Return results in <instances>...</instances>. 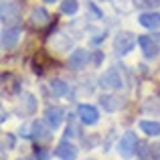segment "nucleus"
Returning a JSON list of instances; mask_svg holds the SVG:
<instances>
[{"label":"nucleus","mask_w":160,"mask_h":160,"mask_svg":"<svg viewBox=\"0 0 160 160\" xmlns=\"http://www.w3.org/2000/svg\"><path fill=\"white\" fill-rule=\"evenodd\" d=\"M138 45H140L144 57L154 59L160 53V32H154V35H144L138 37Z\"/></svg>","instance_id":"nucleus-1"},{"label":"nucleus","mask_w":160,"mask_h":160,"mask_svg":"<svg viewBox=\"0 0 160 160\" xmlns=\"http://www.w3.org/2000/svg\"><path fill=\"white\" fill-rule=\"evenodd\" d=\"M0 18L4 24H14L20 18V4L12 0H2L0 2Z\"/></svg>","instance_id":"nucleus-2"},{"label":"nucleus","mask_w":160,"mask_h":160,"mask_svg":"<svg viewBox=\"0 0 160 160\" xmlns=\"http://www.w3.org/2000/svg\"><path fill=\"white\" fill-rule=\"evenodd\" d=\"M136 146H138V138L134 132H126L124 136L120 138L118 142V154L122 158H132L134 152H136Z\"/></svg>","instance_id":"nucleus-3"},{"label":"nucleus","mask_w":160,"mask_h":160,"mask_svg":"<svg viewBox=\"0 0 160 160\" xmlns=\"http://www.w3.org/2000/svg\"><path fill=\"white\" fill-rule=\"evenodd\" d=\"M136 41L138 39L132 35V32H118L116 39H113V51L118 55H128L134 49Z\"/></svg>","instance_id":"nucleus-4"},{"label":"nucleus","mask_w":160,"mask_h":160,"mask_svg":"<svg viewBox=\"0 0 160 160\" xmlns=\"http://www.w3.org/2000/svg\"><path fill=\"white\" fill-rule=\"evenodd\" d=\"M99 85L103 89H122L124 87V77H122L120 69H108L99 79Z\"/></svg>","instance_id":"nucleus-5"},{"label":"nucleus","mask_w":160,"mask_h":160,"mask_svg":"<svg viewBox=\"0 0 160 160\" xmlns=\"http://www.w3.org/2000/svg\"><path fill=\"white\" fill-rule=\"evenodd\" d=\"M77 116H79V120H81L85 126H93V124H98V122H99L98 108L89 106V103H81V106L77 108Z\"/></svg>","instance_id":"nucleus-6"},{"label":"nucleus","mask_w":160,"mask_h":160,"mask_svg":"<svg viewBox=\"0 0 160 160\" xmlns=\"http://www.w3.org/2000/svg\"><path fill=\"white\" fill-rule=\"evenodd\" d=\"M55 156L61 160H75L77 158V146L69 140H61L55 148Z\"/></svg>","instance_id":"nucleus-7"},{"label":"nucleus","mask_w":160,"mask_h":160,"mask_svg":"<svg viewBox=\"0 0 160 160\" xmlns=\"http://www.w3.org/2000/svg\"><path fill=\"white\" fill-rule=\"evenodd\" d=\"M63 116H65V112H63V108H59V106H55V108L51 106V108L45 109V122H47L53 130L63 124Z\"/></svg>","instance_id":"nucleus-8"},{"label":"nucleus","mask_w":160,"mask_h":160,"mask_svg":"<svg viewBox=\"0 0 160 160\" xmlns=\"http://www.w3.org/2000/svg\"><path fill=\"white\" fill-rule=\"evenodd\" d=\"M20 39V28L18 27H6L2 31V49H12Z\"/></svg>","instance_id":"nucleus-9"},{"label":"nucleus","mask_w":160,"mask_h":160,"mask_svg":"<svg viewBox=\"0 0 160 160\" xmlns=\"http://www.w3.org/2000/svg\"><path fill=\"white\" fill-rule=\"evenodd\" d=\"M138 22L142 24L144 28H150V31H156V28H160V12H142L140 16H138Z\"/></svg>","instance_id":"nucleus-10"},{"label":"nucleus","mask_w":160,"mask_h":160,"mask_svg":"<svg viewBox=\"0 0 160 160\" xmlns=\"http://www.w3.org/2000/svg\"><path fill=\"white\" fill-rule=\"evenodd\" d=\"M31 130H32V132H31V138H35L37 142H49V140H51V136H53V134H51L53 128H51V126L47 128L43 122H35Z\"/></svg>","instance_id":"nucleus-11"},{"label":"nucleus","mask_w":160,"mask_h":160,"mask_svg":"<svg viewBox=\"0 0 160 160\" xmlns=\"http://www.w3.org/2000/svg\"><path fill=\"white\" fill-rule=\"evenodd\" d=\"M87 61H89V53L85 49H75L69 57V67L71 69H81V67H85Z\"/></svg>","instance_id":"nucleus-12"},{"label":"nucleus","mask_w":160,"mask_h":160,"mask_svg":"<svg viewBox=\"0 0 160 160\" xmlns=\"http://www.w3.org/2000/svg\"><path fill=\"white\" fill-rule=\"evenodd\" d=\"M51 22V14H49L45 8H32V12H31V24L32 27H45V24H49Z\"/></svg>","instance_id":"nucleus-13"},{"label":"nucleus","mask_w":160,"mask_h":160,"mask_svg":"<svg viewBox=\"0 0 160 160\" xmlns=\"http://www.w3.org/2000/svg\"><path fill=\"white\" fill-rule=\"evenodd\" d=\"M140 132H144L146 136L158 138V136H160V122H154V120H142V122H140Z\"/></svg>","instance_id":"nucleus-14"},{"label":"nucleus","mask_w":160,"mask_h":160,"mask_svg":"<svg viewBox=\"0 0 160 160\" xmlns=\"http://www.w3.org/2000/svg\"><path fill=\"white\" fill-rule=\"evenodd\" d=\"M99 103H102V108L106 109V112H116V109H120V106H122L118 95H102Z\"/></svg>","instance_id":"nucleus-15"},{"label":"nucleus","mask_w":160,"mask_h":160,"mask_svg":"<svg viewBox=\"0 0 160 160\" xmlns=\"http://www.w3.org/2000/svg\"><path fill=\"white\" fill-rule=\"evenodd\" d=\"M51 91L59 98V95H65L67 91H69V87H67V83L61 81V79H53L51 81Z\"/></svg>","instance_id":"nucleus-16"},{"label":"nucleus","mask_w":160,"mask_h":160,"mask_svg":"<svg viewBox=\"0 0 160 160\" xmlns=\"http://www.w3.org/2000/svg\"><path fill=\"white\" fill-rule=\"evenodd\" d=\"M134 6L140 8V10H152V8L160 6V0H132Z\"/></svg>","instance_id":"nucleus-17"},{"label":"nucleus","mask_w":160,"mask_h":160,"mask_svg":"<svg viewBox=\"0 0 160 160\" xmlns=\"http://www.w3.org/2000/svg\"><path fill=\"white\" fill-rule=\"evenodd\" d=\"M77 10H79L77 0H63L61 2V12H65V14H75Z\"/></svg>","instance_id":"nucleus-18"},{"label":"nucleus","mask_w":160,"mask_h":160,"mask_svg":"<svg viewBox=\"0 0 160 160\" xmlns=\"http://www.w3.org/2000/svg\"><path fill=\"white\" fill-rule=\"evenodd\" d=\"M20 103H24V112H27V113H32V112H35L37 102H35V98H32L31 93H24V95H22V102H20Z\"/></svg>","instance_id":"nucleus-19"},{"label":"nucleus","mask_w":160,"mask_h":160,"mask_svg":"<svg viewBox=\"0 0 160 160\" xmlns=\"http://www.w3.org/2000/svg\"><path fill=\"white\" fill-rule=\"evenodd\" d=\"M35 156H37V160H49V152H45L43 148H37Z\"/></svg>","instance_id":"nucleus-20"},{"label":"nucleus","mask_w":160,"mask_h":160,"mask_svg":"<svg viewBox=\"0 0 160 160\" xmlns=\"http://www.w3.org/2000/svg\"><path fill=\"white\" fill-rule=\"evenodd\" d=\"M2 144H4V148H6V146H8V148H12V146H14V138H12V136H6Z\"/></svg>","instance_id":"nucleus-21"},{"label":"nucleus","mask_w":160,"mask_h":160,"mask_svg":"<svg viewBox=\"0 0 160 160\" xmlns=\"http://www.w3.org/2000/svg\"><path fill=\"white\" fill-rule=\"evenodd\" d=\"M93 61H95V63H99V61H102V53H95V57H93Z\"/></svg>","instance_id":"nucleus-22"},{"label":"nucleus","mask_w":160,"mask_h":160,"mask_svg":"<svg viewBox=\"0 0 160 160\" xmlns=\"http://www.w3.org/2000/svg\"><path fill=\"white\" fill-rule=\"evenodd\" d=\"M8 120V112H4V109H2V122H6Z\"/></svg>","instance_id":"nucleus-23"},{"label":"nucleus","mask_w":160,"mask_h":160,"mask_svg":"<svg viewBox=\"0 0 160 160\" xmlns=\"http://www.w3.org/2000/svg\"><path fill=\"white\" fill-rule=\"evenodd\" d=\"M45 2H57V0H45Z\"/></svg>","instance_id":"nucleus-24"}]
</instances>
